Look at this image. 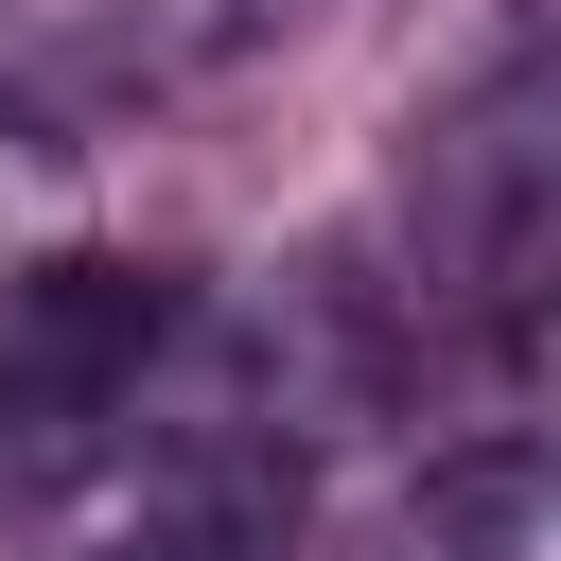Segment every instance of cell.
I'll use <instances>...</instances> for the list:
<instances>
[{
    "mask_svg": "<svg viewBox=\"0 0 561 561\" xmlns=\"http://www.w3.org/2000/svg\"><path fill=\"white\" fill-rule=\"evenodd\" d=\"M403 245H421V316H473L491 351H526V280H543V70L508 53L473 105L421 123L403 158Z\"/></svg>",
    "mask_w": 561,
    "mask_h": 561,
    "instance_id": "obj_2",
    "label": "cell"
},
{
    "mask_svg": "<svg viewBox=\"0 0 561 561\" xmlns=\"http://www.w3.org/2000/svg\"><path fill=\"white\" fill-rule=\"evenodd\" d=\"M351 561H543V456H526V438L421 456V491H403Z\"/></svg>",
    "mask_w": 561,
    "mask_h": 561,
    "instance_id": "obj_4",
    "label": "cell"
},
{
    "mask_svg": "<svg viewBox=\"0 0 561 561\" xmlns=\"http://www.w3.org/2000/svg\"><path fill=\"white\" fill-rule=\"evenodd\" d=\"M316 0H53V88H193V70H228V53H263V35H298Z\"/></svg>",
    "mask_w": 561,
    "mask_h": 561,
    "instance_id": "obj_3",
    "label": "cell"
},
{
    "mask_svg": "<svg viewBox=\"0 0 561 561\" xmlns=\"http://www.w3.org/2000/svg\"><path fill=\"white\" fill-rule=\"evenodd\" d=\"M175 333H193L175 280L123 263V245H53V263H18V280H0V456H18V473H88L105 421L158 386Z\"/></svg>",
    "mask_w": 561,
    "mask_h": 561,
    "instance_id": "obj_1",
    "label": "cell"
}]
</instances>
